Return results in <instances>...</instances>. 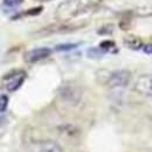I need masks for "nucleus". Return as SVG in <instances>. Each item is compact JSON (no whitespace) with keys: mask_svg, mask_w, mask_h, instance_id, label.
Segmentation results:
<instances>
[{"mask_svg":"<svg viewBox=\"0 0 152 152\" xmlns=\"http://www.w3.org/2000/svg\"><path fill=\"white\" fill-rule=\"evenodd\" d=\"M94 4L88 0H67L56 8V18L61 20L72 19L88 11Z\"/></svg>","mask_w":152,"mask_h":152,"instance_id":"1","label":"nucleus"},{"mask_svg":"<svg viewBox=\"0 0 152 152\" xmlns=\"http://www.w3.org/2000/svg\"><path fill=\"white\" fill-rule=\"evenodd\" d=\"M86 25H87L86 22H83V23H76V22H69V21H62V22L53 23V25H49V26L42 28L41 31H39L38 33H37V35L47 37V35H50V34H54V33H68V32H74L76 29L83 28Z\"/></svg>","mask_w":152,"mask_h":152,"instance_id":"2","label":"nucleus"},{"mask_svg":"<svg viewBox=\"0 0 152 152\" xmlns=\"http://www.w3.org/2000/svg\"><path fill=\"white\" fill-rule=\"evenodd\" d=\"M131 81V73L129 70L122 69L110 73L107 77V86L110 89H117V88H125Z\"/></svg>","mask_w":152,"mask_h":152,"instance_id":"3","label":"nucleus"},{"mask_svg":"<svg viewBox=\"0 0 152 152\" xmlns=\"http://www.w3.org/2000/svg\"><path fill=\"white\" fill-rule=\"evenodd\" d=\"M26 76H27V74L23 70H13V72L8 73L2 80L5 89L8 90L10 93L17 91L23 84V82L26 80Z\"/></svg>","mask_w":152,"mask_h":152,"instance_id":"4","label":"nucleus"},{"mask_svg":"<svg viewBox=\"0 0 152 152\" xmlns=\"http://www.w3.org/2000/svg\"><path fill=\"white\" fill-rule=\"evenodd\" d=\"M52 49L47 47H40L35 49H31L23 54V60L27 63H37L41 60H45L52 54Z\"/></svg>","mask_w":152,"mask_h":152,"instance_id":"5","label":"nucleus"},{"mask_svg":"<svg viewBox=\"0 0 152 152\" xmlns=\"http://www.w3.org/2000/svg\"><path fill=\"white\" fill-rule=\"evenodd\" d=\"M134 90L144 97H151L152 94V78L151 75H142L134 83Z\"/></svg>","mask_w":152,"mask_h":152,"instance_id":"6","label":"nucleus"},{"mask_svg":"<svg viewBox=\"0 0 152 152\" xmlns=\"http://www.w3.org/2000/svg\"><path fill=\"white\" fill-rule=\"evenodd\" d=\"M61 97L70 104H76L81 99V91L74 86H66L61 89Z\"/></svg>","mask_w":152,"mask_h":152,"instance_id":"7","label":"nucleus"},{"mask_svg":"<svg viewBox=\"0 0 152 152\" xmlns=\"http://www.w3.org/2000/svg\"><path fill=\"white\" fill-rule=\"evenodd\" d=\"M38 152H63V150L56 142L47 140V142L41 143Z\"/></svg>","mask_w":152,"mask_h":152,"instance_id":"8","label":"nucleus"},{"mask_svg":"<svg viewBox=\"0 0 152 152\" xmlns=\"http://www.w3.org/2000/svg\"><path fill=\"white\" fill-rule=\"evenodd\" d=\"M124 45H125L128 48L133 49V50H138V49H140V48L144 46L140 39L137 38V37H132V35L124 39Z\"/></svg>","mask_w":152,"mask_h":152,"instance_id":"9","label":"nucleus"},{"mask_svg":"<svg viewBox=\"0 0 152 152\" xmlns=\"http://www.w3.org/2000/svg\"><path fill=\"white\" fill-rule=\"evenodd\" d=\"M43 11V7L42 6H38V7H33V8H29L25 12H21L20 14L15 15L13 19H18L20 17H34V15H39L41 12Z\"/></svg>","mask_w":152,"mask_h":152,"instance_id":"10","label":"nucleus"},{"mask_svg":"<svg viewBox=\"0 0 152 152\" xmlns=\"http://www.w3.org/2000/svg\"><path fill=\"white\" fill-rule=\"evenodd\" d=\"M78 45H80V43H61V45L56 46L55 50H57V52H68V50H73V49H75V48L78 47Z\"/></svg>","mask_w":152,"mask_h":152,"instance_id":"11","label":"nucleus"},{"mask_svg":"<svg viewBox=\"0 0 152 152\" xmlns=\"http://www.w3.org/2000/svg\"><path fill=\"white\" fill-rule=\"evenodd\" d=\"M103 54H104V52L99 47H97V48H90L88 50V57H90V58H99Z\"/></svg>","mask_w":152,"mask_h":152,"instance_id":"12","label":"nucleus"},{"mask_svg":"<svg viewBox=\"0 0 152 152\" xmlns=\"http://www.w3.org/2000/svg\"><path fill=\"white\" fill-rule=\"evenodd\" d=\"M8 96L1 95L0 96V113H5L8 107Z\"/></svg>","mask_w":152,"mask_h":152,"instance_id":"13","label":"nucleus"},{"mask_svg":"<svg viewBox=\"0 0 152 152\" xmlns=\"http://www.w3.org/2000/svg\"><path fill=\"white\" fill-rule=\"evenodd\" d=\"M99 48L105 53V52H109L110 49L115 48V42L114 41H103L101 45H99Z\"/></svg>","mask_w":152,"mask_h":152,"instance_id":"14","label":"nucleus"},{"mask_svg":"<svg viewBox=\"0 0 152 152\" xmlns=\"http://www.w3.org/2000/svg\"><path fill=\"white\" fill-rule=\"evenodd\" d=\"M22 2H23V0H4V5L6 7H8V8H13V7L20 6Z\"/></svg>","mask_w":152,"mask_h":152,"instance_id":"15","label":"nucleus"},{"mask_svg":"<svg viewBox=\"0 0 152 152\" xmlns=\"http://www.w3.org/2000/svg\"><path fill=\"white\" fill-rule=\"evenodd\" d=\"M144 52L148 53L149 55L151 54V43H148L146 46H144Z\"/></svg>","mask_w":152,"mask_h":152,"instance_id":"16","label":"nucleus"},{"mask_svg":"<svg viewBox=\"0 0 152 152\" xmlns=\"http://www.w3.org/2000/svg\"><path fill=\"white\" fill-rule=\"evenodd\" d=\"M4 124V117L0 115V128H1V125Z\"/></svg>","mask_w":152,"mask_h":152,"instance_id":"17","label":"nucleus"}]
</instances>
